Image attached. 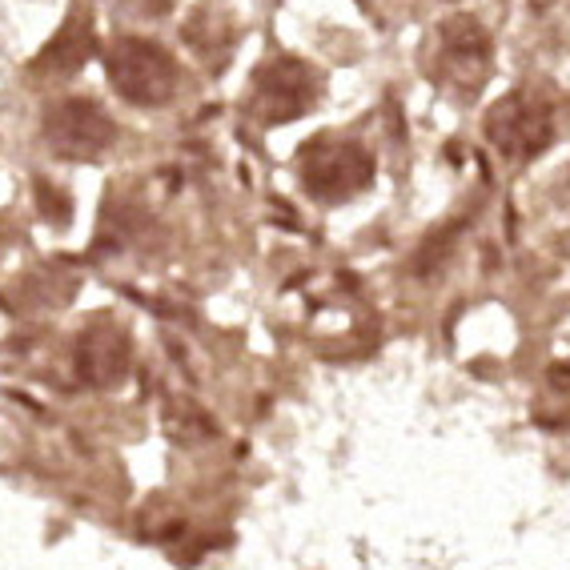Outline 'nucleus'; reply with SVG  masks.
I'll use <instances>...</instances> for the list:
<instances>
[{
	"label": "nucleus",
	"instance_id": "nucleus-1",
	"mask_svg": "<svg viewBox=\"0 0 570 570\" xmlns=\"http://www.w3.org/2000/svg\"><path fill=\"white\" fill-rule=\"evenodd\" d=\"M112 89L132 105H165L177 89V65L161 45L145 37H121L112 41L105 57Z\"/></svg>",
	"mask_w": 570,
	"mask_h": 570
},
{
	"label": "nucleus",
	"instance_id": "nucleus-2",
	"mask_svg": "<svg viewBox=\"0 0 570 570\" xmlns=\"http://www.w3.org/2000/svg\"><path fill=\"white\" fill-rule=\"evenodd\" d=\"M302 181L326 202H346L374 181V161L354 141H314L302 157Z\"/></svg>",
	"mask_w": 570,
	"mask_h": 570
},
{
	"label": "nucleus",
	"instance_id": "nucleus-3",
	"mask_svg": "<svg viewBox=\"0 0 570 570\" xmlns=\"http://www.w3.org/2000/svg\"><path fill=\"white\" fill-rule=\"evenodd\" d=\"M487 137L494 141L502 157L514 161H530L550 145V117L539 101L527 97H502L494 109L487 112Z\"/></svg>",
	"mask_w": 570,
	"mask_h": 570
},
{
	"label": "nucleus",
	"instance_id": "nucleus-4",
	"mask_svg": "<svg viewBox=\"0 0 570 570\" xmlns=\"http://www.w3.org/2000/svg\"><path fill=\"white\" fill-rule=\"evenodd\" d=\"M52 154L61 157H92L112 141V121L92 101H65L45 121Z\"/></svg>",
	"mask_w": 570,
	"mask_h": 570
},
{
	"label": "nucleus",
	"instance_id": "nucleus-5",
	"mask_svg": "<svg viewBox=\"0 0 570 570\" xmlns=\"http://www.w3.org/2000/svg\"><path fill=\"white\" fill-rule=\"evenodd\" d=\"M442 37V69L454 85L474 89L487 77V57H490V37L474 17H450L439 24Z\"/></svg>",
	"mask_w": 570,
	"mask_h": 570
},
{
	"label": "nucleus",
	"instance_id": "nucleus-6",
	"mask_svg": "<svg viewBox=\"0 0 570 570\" xmlns=\"http://www.w3.org/2000/svg\"><path fill=\"white\" fill-rule=\"evenodd\" d=\"M314 97V77L306 65L297 61H277L257 77L254 105L262 109L265 121H294L297 112L306 109Z\"/></svg>",
	"mask_w": 570,
	"mask_h": 570
}]
</instances>
